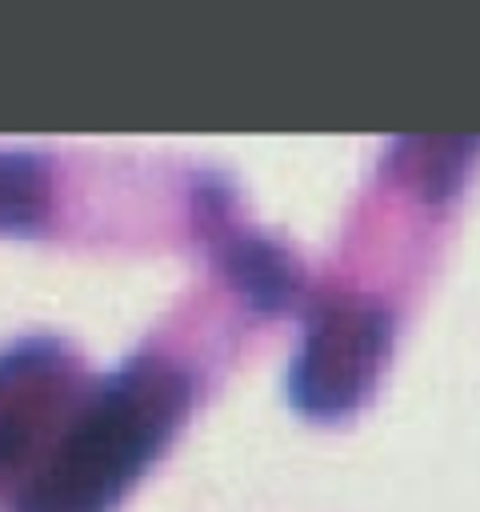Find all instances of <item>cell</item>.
<instances>
[{
	"label": "cell",
	"mask_w": 480,
	"mask_h": 512,
	"mask_svg": "<svg viewBox=\"0 0 480 512\" xmlns=\"http://www.w3.org/2000/svg\"><path fill=\"white\" fill-rule=\"evenodd\" d=\"M196 404V368L144 344L92 388H80L12 512H112L160 460Z\"/></svg>",
	"instance_id": "obj_1"
},
{
	"label": "cell",
	"mask_w": 480,
	"mask_h": 512,
	"mask_svg": "<svg viewBox=\"0 0 480 512\" xmlns=\"http://www.w3.org/2000/svg\"><path fill=\"white\" fill-rule=\"evenodd\" d=\"M392 308L356 292L320 296L308 308L304 340L292 360V404L316 420H340L376 384L392 344Z\"/></svg>",
	"instance_id": "obj_2"
},
{
	"label": "cell",
	"mask_w": 480,
	"mask_h": 512,
	"mask_svg": "<svg viewBox=\"0 0 480 512\" xmlns=\"http://www.w3.org/2000/svg\"><path fill=\"white\" fill-rule=\"evenodd\" d=\"M76 396L80 364L64 340L24 336L0 352V496H16Z\"/></svg>",
	"instance_id": "obj_3"
},
{
	"label": "cell",
	"mask_w": 480,
	"mask_h": 512,
	"mask_svg": "<svg viewBox=\"0 0 480 512\" xmlns=\"http://www.w3.org/2000/svg\"><path fill=\"white\" fill-rule=\"evenodd\" d=\"M56 208V168L44 152L0 148V232L32 236Z\"/></svg>",
	"instance_id": "obj_4"
}]
</instances>
